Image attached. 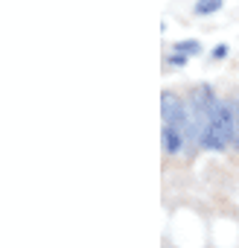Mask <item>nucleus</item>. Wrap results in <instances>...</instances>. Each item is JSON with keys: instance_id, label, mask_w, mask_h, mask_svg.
<instances>
[{"instance_id": "nucleus-4", "label": "nucleus", "mask_w": 239, "mask_h": 248, "mask_svg": "<svg viewBox=\"0 0 239 248\" xmlns=\"http://www.w3.org/2000/svg\"><path fill=\"white\" fill-rule=\"evenodd\" d=\"M175 53H181V56H198L201 53V44L198 41H178L175 44Z\"/></svg>"}, {"instance_id": "nucleus-3", "label": "nucleus", "mask_w": 239, "mask_h": 248, "mask_svg": "<svg viewBox=\"0 0 239 248\" xmlns=\"http://www.w3.org/2000/svg\"><path fill=\"white\" fill-rule=\"evenodd\" d=\"M222 3H224V0H198V3H195V15H210V12L222 9Z\"/></svg>"}, {"instance_id": "nucleus-2", "label": "nucleus", "mask_w": 239, "mask_h": 248, "mask_svg": "<svg viewBox=\"0 0 239 248\" xmlns=\"http://www.w3.org/2000/svg\"><path fill=\"white\" fill-rule=\"evenodd\" d=\"M164 149L166 152H178L181 149V132L178 129H172V126H164Z\"/></svg>"}, {"instance_id": "nucleus-7", "label": "nucleus", "mask_w": 239, "mask_h": 248, "mask_svg": "<svg viewBox=\"0 0 239 248\" xmlns=\"http://www.w3.org/2000/svg\"><path fill=\"white\" fill-rule=\"evenodd\" d=\"M224 56H227V47H216L213 50V59H224Z\"/></svg>"}, {"instance_id": "nucleus-1", "label": "nucleus", "mask_w": 239, "mask_h": 248, "mask_svg": "<svg viewBox=\"0 0 239 248\" xmlns=\"http://www.w3.org/2000/svg\"><path fill=\"white\" fill-rule=\"evenodd\" d=\"M161 111H164V123H166V126H172V129H178V132H187V126H190V111L184 108V102H181L172 91H164V96H161Z\"/></svg>"}, {"instance_id": "nucleus-6", "label": "nucleus", "mask_w": 239, "mask_h": 248, "mask_svg": "<svg viewBox=\"0 0 239 248\" xmlns=\"http://www.w3.org/2000/svg\"><path fill=\"white\" fill-rule=\"evenodd\" d=\"M169 62H172V64H175V67H181V64H184V62H187V56H181V53H175V56H172V59H169Z\"/></svg>"}, {"instance_id": "nucleus-5", "label": "nucleus", "mask_w": 239, "mask_h": 248, "mask_svg": "<svg viewBox=\"0 0 239 248\" xmlns=\"http://www.w3.org/2000/svg\"><path fill=\"white\" fill-rule=\"evenodd\" d=\"M230 120H233V146L239 149V102L230 99Z\"/></svg>"}]
</instances>
